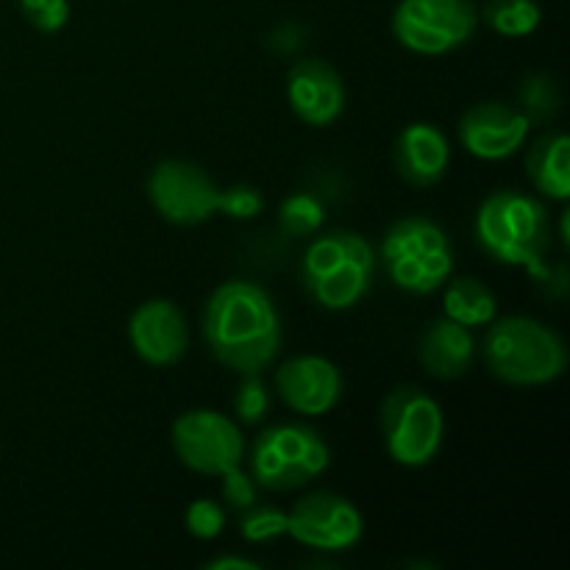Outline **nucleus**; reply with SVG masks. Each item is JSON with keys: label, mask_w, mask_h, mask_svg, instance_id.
Here are the masks:
<instances>
[{"label": "nucleus", "mask_w": 570, "mask_h": 570, "mask_svg": "<svg viewBox=\"0 0 570 570\" xmlns=\"http://www.w3.org/2000/svg\"><path fill=\"white\" fill-rule=\"evenodd\" d=\"M128 340L139 360L148 365H176L187 354V317L173 301L150 298L134 309L131 321H128Z\"/></svg>", "instance_id": "nucleus-14"}, {"label": "nucleus", "mask_w": 570, "mask_h": 570, "mask_svg": "<svg viewBox=\"0 0 570 570\" xmlns=\"http://www.w3.org/2000/svg\"><path fill=\"white\" fill-rule=\"evenodd\" d=\"M184 523H187V532L198 540H215L220 538L223 529H226V512L220 504H215L212 499H198L187 507L184 512Z\"/></svg>", "instance_id": "nucleus-24"}, {"label": "nucleus", "mask_w": 570, "mask_h": 570, "mask_svg": "<svg viewBox=\"0 0 570 570\" xmlns=\"http://www.w3.org/2000/svg\"><path fill=\"white\" fill-rule=\"evenodd\" d=\"M521 100L523 111L529 115V120H546L557 111V104H560V95H557L554 81L549 76H534L527 78L521 87Z\"/></svg>", "instance_id": "nucleus-25"}, {"label": "nucleus", "mask_w": 570, "mask_h": 570, "mask_svg": "<svg viewBox=\"0 0 570 570\" xmlns=\"http://www.w3.org/2000/svg\"><path fill=\"white\" fill-rule=\"evenodd\" d=\"M376 254L356 232H328L312 239L301 262V278L317 306L351 309L371 293Z\"/></svg>", "instance_id": "nucleus-4"}, {"label": "nucleus", "mask_w": 570, "mask_h": 570, "mask_svg": "<svg viewBox=\"0 0 570 570\" xmlns=\"http://www.w3.org/2000/svg\"><path fill=\"white\" fill-rule=\"evenodd\" d=\"M262 206H265L262 193L250 184H234V187L220 189V195H217V212L232 217V220H250V217L259 215Z\"/></svg>", "instance_id": "nucleus-26"}, {"label": "nucleus", "mask_w": 570, "mask_h": 570, "mask_svg": "<svg viewBox=\"0 0 570 570\" xmlns=\"http://www.w3.org/2000/svg\"><path fill=\"white\" fill-rule=\"evenodd\" d=\"M323 220H326V209H323L321 198L309 193H293L282 200L278 206V226L287 237L304 239L321 232Z\"/></svg>", "instance_id": "nucleus-21"}, {"label": "nucleus", "mask_w": 570, "mask_h": 570, "mask_svg": "<svg viewBox=\"0 0 570 570\" xmlns=\"http://www.w3.org/2000/svg\"><path fill=\"white\" fill-rule=\"evenodd\" d=\"M393 159L401 178L412 187H434L449 170V139L432 122H410L395 137Z\"/></svg>", "instance_id": "nucleus-16"}, {"label": "nucleus", "mask_w": 570, "mask_h": 570, "mask_svg": "<svg viewBox=\"0 0 570 570\" xmlns=\"http://www.w3.org/2000/svg\"><path fill=\"white\" fill-rule=\"evenodd\" d=\"M343 371L317 354L293 356L276 371V390L298 415H326L343 399Z\"/></svg>", "instance_id": "nucleus-13"}, {"label": "nucleus", "mask_w": 570, "mask_h": 570, "mask_svg": "<svg viewBox=\"0 0 570 570\" xmlns=\"http://www.w3.org/2000/svg\"><path fill=\"white\" fill-rule=\"evenodd\" d=\"M206 568L209 570H259V562L245 560V557L226 554V557H215V560H209L206 562Z\"/></svg>", "instance_id": "nucleus-29"}, {"label": "nucleus", "mask_w": 570, "mask_h": 570, "mask_svg": "<svg viewBox=\"0 0 570 570\" xmlns=\"http://www.w3.org/2000/svg\"><path fill=\"white\" fill-rule=\"evenodd\" d=\"M482 20L501 37L521 39L538 31L540 6L534 0H488Z\"/></svg>", "instance_id": "nucleus-20"}, {"label": "nucleus", "mask_w": 570, "mask_h": 570, "mask_svg": "<svg viewBox=\"0 0 570 570\" xmlns=\"http://www.w3.org/2000/svg\"><path fill=\"white\" fill-rule=\"evenodd\" d=\"M443 287L445 317H451V321L462 323L468 328L488 326V323L495 321L499 304H495V295L490 293L488 284H482L473 276H456L449 278Z\"/></svg>", "instance_id": "nucleus-19"}, {"label": "nucleus", "mask_w": 570, "mask_h": 570, "mask_svg": "<svg viewBox=\"0 0 570 570\" xmlns=\"http://www.w3.org/2000/svg\"><path fill=\"white\" fill-rule=\"evenodd\" d=\"M287 534L306 549L337 554L360 543L365 534V521L354 501L317 490L295 501L293 510L287 512Z\"/></svg>", "instance_id": "nucleus-10"}, {"label": "nucleus", "mask_w": 570, "mask_h": 570, "mask_svg": "<svg viewBox=\"0 0 570 570\" xmlns=\"http://www.w3.org/2000/svg\"><path fill=\"white\" fill-rule=\"evenodd\" d=\"M479 11L473 0H401L393 11L395 39L417 56H445L473 37Z\"/></svg>", "instance_id": "nucleus-8"}, {"label": "nucleus", "mask_w": 570, "mask_h": 570, "mask_svg": "<svg viewBox=\"0 0 570 570\" xmlns=\"http://www.w3.org/2000/svg\"><path fill=\"white\" fill-rule=\"evenodd\" d=\"M22 14L37 31L53 33L70 20V0H20Z\"/></svg>", "instance_id": "nucleus-27"}, {"label": "nucleus", "mask_w": 570, "mask_h": 570, "mask_svg": "<svg viewBox=\"0 0 570 570\" xmlns=\"http://www.w3.org/2000/svg\"><path fill=\"white\" fill-rule=\"evenodd\" d=\"M382 438L395 465H429L443 449V406L421 387L393 390L382 404Z\"/></svg>", "instance_id": "nucleus-7"}, {"label": "nucleus", "mask_w": 570, "mask_h": 570, "mask_svg": "<svg viewBox=\"0 0 570 570\" xmlns=\"http://www.w3.org/2000/svg\"><path fill=\"white\" fill-rule=\"evenodd\" d=\"M529 128H532V120L527 111L499 104V100H484L462 115L460 142L476 159L501 161L523 148Z\"/></svg>", "instance_id": "nucleus-12"}, {"label": "nucleus", "mask_w": 570, "mask_h": 570, "mask_svg": "<svg viewBox=\"0 0 570 570\" xmlns=\"http://www.w3.org/2000/svg\"><path fill=\"white\" fill-rule=\"evenodd\" d=\"M382 262L395 287L412 295H432L454 273V245L432 217L410 215L384 234Z\"/></svg>", "instance_id": "nucleus-5"}, {"label": "nucleus", "mask_w": 570, "mask_h": 570, "mask_svg": "<svg viewBox=\"0 0 570 570\" xmlns=\"http://www.w3.org/2000/svg\"><path fill=\"white\" fill-rule=\"evenodd\" d=\"M332 462L326 440L306 423H276L250 449V476L259 488L298 490L321 476Z\"/></svg>", "instance_id": "nucleus-6"}, {"label": "nucleus", "mask_w": 570, "mask_h": 570, "mask_svg": "<svg viewBox=\"0 0 570 570\" xmlns=\"http://www.w3.org/2000/svg\"><path fill=\"white\" fill-rule=\"evenodd\" d=\"M473 356H476V340H473L471 328L451 317L429 323L421 345H417L421 365L426 367L429 376L443 379V382L465 376L473 365Z\"/></svg>", "instance_id": "nucleus-17"}, {"label": "nucleus", "mask_w": 570, "mask_h": 570, "mask_svg": "<svg viewBox=\"0 0 570 570\" xmlns=\"http://www.w3.org/2000/svg\"><path fill=\"white\" fill-rule=\"evenodd\" d=\"M256 493H259V484H256L254 476L245 473L239 465L223 473V499H226V504H232L234 510L245 512L248 507H254Z\"/></svg>", "instance_id": "nucleus-28"}, {"label": "nucleus", "mask_w": 570, "mask_h": 570, "mask_svg": "<svg viewBox=\"0 0 570 570\" xmlns=\"http://www.w3.org/2000/svg\"><path fill=\"white\" fill-rule=\"evenodd\" d=\"M482 360L499 382L515 387H543L566 373L568 345L554 328L534 317H495L488 323Z\"/></svg>", "instance_id": "nucleus-3"}, {"label": "nucleus", "mask_w": 570, "mask_h": 570, "mask_svg": "<svg viewBox=\"0 0 570 570\" xmlns=\"http://www.w3.org/2000/svg\"><path fill=\"white\" fill-rule=\"evenodd\" d=\"M287 98L298 120L326 128L345 111V83L328 61L301 59L287 76Z\"/></svg>", "instance_id": "nucleus-15"}, {"label": "nucleus", "mask_w": 570, "mask_h": 570, "mask_svg": "<svg viewBox=\"0 0 570 570\" xmlns=\"http://www.w3.org/2000/svg\"><path fill=\"white\" fill-rule=\"evenodd\" d=\"M476 243L499 265L523 267L549 278L546 254L551 245V220L538 198L518 189L488 195L476 212Z\"/></svg>", "instance_id": "nucleus-2"}, {"label": "nucleus", "mask_w": 570, "mask_h": 570, "mask_svg": "<svg viewBox=\"0 0 570 570\" xmlns=\"http://www.w3.org/2000/svg\"><path fill=\"white\" fill-rule=\"evenodd\" d=\"M170 443L184 468L200 476H223L237 468L245 440L237 421L217 410H189L173 421Z\"/></svg>", "instance_id": "nucleus-9"}, {"label": "nucleus", "mask_w": 570, "mask_h": 570, "mask_svg": "<svg viewBox=\"0 0 570 570\" xmlns=\"http://www.w3.org/2000/svg\"><path fill=\"white\" fill-rule=\"evenodd\" d=\"M220 187L209 173L184 159H165L148 178V198L154 209L173 226H200L217 212Z\"/></svg>", "instance_id": "nucleus-11"}, {"label": "nucleus", "mask_w": 570, "mask_h": 570, "mask_svg": "<svg viewBox=\"0 0 570 570\" xmlns=\"http://www.w3.org/2000/svg\"><path fill=\"white\" fill-rule=\"evenodd\" d=\"M271 410V393H267L265 382L259 379V373H250L243 376L237 393H234V412L243 423H259L262 417Z\"/></svg>", "instance_id": "nucleus-23"}, {"label": "nucleus", "mask_w": 570, "mask_h": 570, "mask_svg": "<svg viewBox=\"0 0 570 570\" xmlns=\"http://www.w3.org/2000/svg\"><path fill=\"white\" fill-rule=\"evenodd\" d=\"M527 173L534 189L549 200L570 198V139L568 134H546L527 156Z\"/></svg>", "instance_id": "nucleus-18"}, {"label": "nucleus", "mask_w": 570, "mask_h": 570, "mask_svg": "<svg viewBox=\"0 0 570 570\" xmlns=\"http://www.w3.org/2000/svg\"><path fill=\"white\" fill-rule=\"evenodd\" d=\"M239 532L248 543H271V540L287 534V512L278 507H248L239 521Z\"/></svg>", "instance_id": "nucleus-22"}, {"label": "nucleus", "mask_w": 570, "mask_h": 570, "mask_svg": "<svg viewBox=\"0 0 570 570\" xmlns=\"http://www.w3.org/2000/svg\"><path fill=\"white\" fill-rule=\"evenodd\" d=\"M204 337L220 365L250 376L276 360L282 321L273 298L259 284L226 282L206 301Z\"/></svg>", "instance_id": "nucleus-1"}]
</instances>
